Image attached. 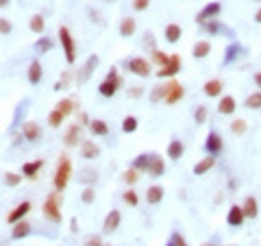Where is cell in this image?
I'll return each mask as SVG.
<instances>
[{
  "mask_svg": "<svg viewBox=\"0 0 261 246\" xmlns=\"http://www.w3.org/2000/svg\"><path fill=\"white\" fill-rule=\"evenodd\" d=\"M83 246H105V244H103V238H100V236H90Z\"/></svg>",
  "mask_w": 261,
  "mask_h": 246,
  "instance_id": "cell-56",
  "label": "cell"
},
{
  "mask_svg": "<svg viewBox=\"0 0 261 246\" xmlns=\"http://www.w3.org/2000/svg\"><path fill=\"white\" fill-rule=\"evenodd\" d=\"M165 155L170 157V161H179L183 155H185V144H183L179 137H172L170 144H168V151H165Z\"/></svg>",
  "mask_w": 261,
  "mask_h": 246,
  "instance_id": "cell-19",
  "label": "cell"
},
{
  "mask_svg": "<svg viewBox=\"0 0 261 246\" xmlns=\"http://www.w3.org/2000/svg\"><path fill=\"white\" fill-rule=\"evenodd\" d=\"M183 70V63H181V57L179 55H170V61L163 65V68H159L155 72L157 79H174L176 74Z\"/></svg>",
  "mask_w": 261,
  "mask_h": 246,
  "instance_id": "cell-7",
  "label": "cell"
},
{
  "mask_svg": "<svg viewBox=\"0 0 261 246\" xmlns=\"http://www.w3.org/2000/svg\"><path fill=\"white\" fill-rule=\"evenodd\" d=\"M72 81H74L72 72H70V70H63V72H61V76H59V81L55 83V87H52V89H55V92H61V89H68V87H70V83H72Z\"/></svg>",
  "mask_w": 261,
  "mask_h": 246,
  "instance_id": "cell-38",
  "label": "cell"
},
{
  "mask_svg": "<svg viewBox=\"0 0 261 246\" xmlns=\"http://www.w3.org/2000/svg\"><path fill=\"white\" fill-rule=\"evenodd\" d=\"M22 172H4L2 175V181H4V185L7 188H17V185L22 183Z\"/></svg>",
  "mask_w": 261,
  "mask_h": 246,
  "instance_id": "cell-41",
  "label": "cell"
},
{
  "mask_svg": "<svg viewBox=\"0 0 261 246\" xmlns=\"http://www.w3.org/2000/svg\"><path fill=\"white\" fill-rule=\"evenodd\" d=\"M70 231H72V233H76V231H79V223H76V218H72V220H70Z\"/></svg>",
  "mask_w": 261,
  "mask_h": 246,
  "instance_id": "cell-57",
  "label": "cell"
},
{
  "mask_svg": "<svg viewBox=\"0 0 261 246\" xmlns=\"http://www.w3.org/2000/svg\"><path fill=\"white\" fill-rule=\"evenodd\" d=\"M163 196H165V190L161 185H150V188L146 190V203L148 205H159V203L163 201Z\"/></svg>",
  "mask_w": 261,
  "mask_h": 246,
  "instance_id": "cell-30",
  "label": "cell"
},
{
  "mask_svg": "<svg viewBox=\"0 0 261 246\" xmlns=\"http://www.w3.org/2000/svg\"><path fill=\"white\" fill-rule=\"evenodd\" d=\"M222 13V2L220 0H213V2H207L203 9L196 13V24H205L209 20H218Z\"/></svg>",
  "mask_w": 261,
  "mask_h": 246,
  "instance_id": "cell-6",
  "label": "cell"
},
{
  "mask_svg": "<svg viewBox=\"0 0 261 246\" xmlns=\"http://www.w3.org/2000/svg\"><path fill=\"white\" fill-rule=\"evenodd\" d=\"M242 209H244L246 220H255L259 216V201L257 196H246L244 203H242Z\"/></svg>",
  "mask_w": 261,
  "mask_h": 246,
  "instance_id": "cell-24",
  "label": "cell"
},
{
  "mask_svg": "<svg viewBox=\"0 0 261 246\" xmlns=\"http://www.w3.org/2000/svg\"><path fill=\"white\" fill-rule=\"evenodd\" d=\"M207 116H209V109H207V105H198L194 109V122L196 124H205L207 122Z\"/></svg>",
  "mask_w": 261,
  "mask_h": 246,
  "instance_id": "cell-45",
  "label": "cell"
},
{
  "mask_svg": "<svg viewBox=\"0 0 261 246\" xmlns=\"http://www.w3.org/2000/svg\"><path fill=\"white\" fill-rule=\"evenodd\" d=\"M98 63H100V57L98 55H92V57H87V61L83 63V68L76 72V76H74V81L79 83V85H83V83H87L90 81V76L94 74V70L98 68Z\"/></svg>",
  "mask_w": 261,
  "mask_h": 246,
  "instance_id": "cell-9",
  "label": "cell"
},
{
  "mask_svg": "<svg viewBox=\"0 0 261 246\" xmlns=\"http://www.w3.org/2000/svg\"><path fill=\"white\" fill-rule=\"evenodd\" d=\"M31 31L35 33V35H44V31H46V20H44V15L41 13H35L33 17H31Z\"/></svg>",
  "mask_w": 261,
  "mask_h": 246,
  "instance_id": "cell-37",
  "label": "cell"
},
{
  "mask_svg": "<svg viewBox=\"0 0 261 246\" xmlns=\"http://www.w3.org/2000/svg\"><path fill=\"white\" fill-rule=\"evenodd\" d=\"M185 96V87L181 85L179 81H174V79H170L168 81V92H165V100L163 103L165 105H176L179 100Z\"/></svg>",
  "mask_w": 261,
  "mask_h": 246,
  "instance_id": "cell-12",
  "label": "cell"
},
{
  "mask_svg": "<svg viewBox=\"0 0 261 246\" xmlns=\"http://www.w3.org/2000/svg\"><path fill=\"white\" fill-rule=\"evenodd\" d=\"M200 28H203L207 35H224V37H229V39L235 37V31H233V28L224 26L220 20H209V22L200 24Z\"/></svg>",
  "mask_w": 261,
  "mask_h": 246,
  "instance_id": "cell-10",
  "label": "cell"
},
{
  "mask_svg": "<svg viewBox=\"0 0 261 246\" xmlns=\"http://www.w3.org/2000/svg\"><path fill=\"white\" fill-rule=\"evenodd\" d=\"M137 127H139V120L135 118V116H127L122 120V131L124 133H135V131H137Z\"/></svg>",
  "mask_w": 261,
  "mask_h": 246,
  "instance_id": "cell-42",
  "label": "cell"
},
{
  "mask_svg": "<svg viewBox=\"0 0 261 246\" xmlns=\"http://www.w3.org/2000/svg\"><path fill=\"white\" fill-rule=\"evenodd\" d=\"M122 181L127 183V185H135V183L139 181V170H135V168H129V170H124Z\"/></svg>",
  "mask_w": 261,
  "mask_h": 246,
  "instance_id": "cell-49",
  "label": "cell"
},
{
  "mask_svg": "<svg viewBox=\"0 0 261 246\" xmlns=\"http://www.w3.org/2000/svg\"><path fill=\"white\" fill-rule=\"evenodd\" d=\"M148 175L150 177H155V179H159V177H163V172H165V164H163V157L161 155H157V153H152L150 155V166H148Z\"/></svg>",
  "mask_w": 261,
  "mask_h": 246,
  "instance_id": "cell-23",
  "label": "cell"
},
{
  "mask_svg": "<svg viewBox=\"0 0 261 246\" xmlns=\"http://www.w3.org/2000/svg\"><path fill=\"white\" fill-rule=\"evenodd\" d=\"M81 131H83V127H81L79 122L70 124L68 131H65V135H63V144H65V148H74V146H79Z\"/></svg>",
  "mask_w": 261,
  "mask_h": 246,
  "instance_id": "cell-14",
  "label": "cell"
},
{
  "mask_svg": "<svg viewBox=\"0 0 261 246\" xmlns=\"http://www.w3.org/2000/svg\"><path fill=\"white\" fill-rule=\"evenodd\" d=\"M59 41H61V50L65 55V61L72 65L76 61V41L72 37V33H70L68 26H59Z\"/></svg>",
  "mask_w": 261,
  "mask_h": 246,
  "instance_id": "cell-5",
  "label": "cell"
},
{
  "mask_svg": "<svg viewBox=\"0 0 261 246\" xmlns=\"http://www.w3.org/2000/svg\"><path fill=\"white\" fill-rule=\"evenodd\" d=\"M127 94H129V98L137 100V98H141V96H144V87H141V85H130V87L127 89Z\"/></svg>",
  "mask_w": 261,
  "mask_h": 246,
  "instance_id": "cell-51",
  "label": "cell"
},
{
  "mask_svg": "<svg viewBox=\"0 0 261 246\" xmlns=\"http://www.w3.org/2000/svg\"><path fill=\"white\" fill-rule=\"evenodd\" d=\"M26 79L31 85H39L41 79H44V68H41V61L39 59H33L28 63V70H26Z\"/></svg>",
  "mask_w": 261,
  "mask_h": 246,
  "instance_id": "cell-16",
  "label": "cell"
},
{
  "mask_svg": "<svg viewBox=\"0 0 261 246\" xmlns=\"http://www.w3.org/2000/svg\"><path fill=\"white\" fill-rule=\"evenodd\" d=\"M213 166H216V157H211V155H207V157H203V159L198 161V164L194 166V170H192V172H194L196 177H203V175H207V172L211 170Z\"/></svg>",
  "mask_w": 261,
  "mask_h": 246,
  "instance_id": "cell-31",
  "label": "cell"
},
{
  "mask_svg": "<svg viewBox=\"0 0 261 246\" xmlns=\"http://www.w3.org/2000/svg\"><path fill=\"white\" fill-rule=\"evenodd\" d=\"M246 216H244V209H242V205H231L229 214H227V225L233 227V229H240L242 225H244Z\"/></svg>",
  "mask_w": 261,
  "mask_h": 246,
  "instance_id": "cell-17",
  "label": "cell"
},
{
  "mask_svg": "<svg viewBox=\"0 0 261 246\" xmlns=\"http://www.w3.org/2000/svg\"><path fill=\"white\" fill-rule=\"evenodd\" d=\"M61 203H63V196H61V192H57V190L50 192V194L46 196L41 212H44V218L48 220V223H52V225H61V220H63Z\"/></svg>",
  "mask_w": 261,
  "mask_h": 246,
  "instance_id": "cell-1",
  "label": "cell"
},
{
  "mask_svg": "<svg viewBox=\"0 0 261 246\" xmlns=\"http://www.w3.org/2000/svg\"><path fill=\"white\" fill-rule=\"evenodd\" d=\"M141 44H144V48H150V50H155V35H152L150 31H146V35H144V41H141Z\"/></svg>",
  "mask_w": 261,
  "mask_h": 246,
  "instance_id": "cell-54",
  "label": "cell"
},
{
  "mask_svg": "<svg viewBox=\"0 0 261 246\" xmlns=\"http://www.w3.org/2000/svg\"><path fill=\"white\" fill-rule=\"evenodd\" d=\"M224 151V140L218 131H209L207 133V140H205V153L211 155V157H218Z\"/></svg>",
  "mask_w": 261,
  "mask_h": 246,
  "instance_id": "cell-8",
  "label": "cell"
},
{
  "mask_svg": "<svg viewBox=\"0 0 261 246\" xmlns=\"http://www.w3.org/2000/svg\"><path fill=\"white\" fill-rule=\"evenodd\" d=\"M55 109H59L65 118H68V116H72V113L76 111V103H74L72 98H63V100H59V103H57Z\"/></svg>",
  "mask_w": 261,
  "mask_h": 246,
  "instance_id": "cell-39",
  "label": "cell"
},
{
  "mask_svg": "<svg viewBox=\"0 0 261 246\" xmlns=\"http://www.w3.org/2000/svg\"><path fill=\"white\" fill-rule=\"evenodd\" d=\"M209 52H211V41L209 39H198L192 46V57L194 59H205V57H209Z\"/></svg>",
  "mask_w": 261,
  "mask_h": 246,
  "instance_id": "cell-29",
  "label": "cell"
},
{
  "mask_svg": "<svg viewBox=\"0 0 261 246\" xmlns=\"http://www.w3.org/2000/svg\"><path fill=\"white\" fill-rule=\"evenodd\" d=\"M22 135H24L26 142H39L41 127L37 122H33V120H26V122H22Z\"/></svg>",
  "mask_w": 261,
  "mask_h": 246,
  "instance_id": "cell-18",
  "label": "cell"
},
{
  "mask_svg": "<svg viewBox=\"0 0 261 246\" xmlns=\"http://www.w3.org/2000/svg\"><path fill=\"white\" fill-rule=\"evenodd\" d=\"M52 48H55V41H52L48 35H41V37L35 41V52H37V55H46V52H50Z\"/></svg>",
  "mask_w": 261,
  "mask_h": 246,
  "instance_id": "cell-34",
  "label": "cell"
},
{
  "mask_svg": "<svg viewBox=\"0 0 261 246\" xmlns=\"http://www.w3.org/2000/svg\"><path fill=\"white\" fill-rule=\"evenodd\" d=\"M90 133L96 135V137H107L109 135V124H107L105 120H100V118L92 120L90 122Z\"/></svg>",
  "mask_w": 261,
  "mask_h": 246,
  "instance_id": "cell-32",
  "label": "cell"
},
{
  "mask_svg": "<svg viewBox=\"0 0 261 246\" xmlns=\"http://www.w3.org/2000/svg\"><path fill=\"white\" fill-rule=\"evenodd\" d=\"M44 168V159H35V161H26L24 166H22V177H26L28 181H35L39 175V170Z\"/></svg>",
  "mask_w": 261,
  "mask_h": 246,
  "instance_id": "cell-20",
  "label": "cell"
},
{
  "mask_svg": "<svg viewBox=\"0 0 261 246\" xmlns=\"http://www.w3.org/2000/svg\"><path fill=\"white\" fill-rule=\"evenodd\" d=\"M165 246H187V242H185V238H183L179 231H174V233L170 236L168 242H165Z\"/></svg>",
  "mask_w": 261,
  "mask_h": 246,
  "instance_id": "cell-50",
  "label": "cell"
},
{
  "mask_svg": "<svg viewBox=\"0 0 261 246\" xmlns=\"http://www.w3.org/2000/svg\"><path fill=\"white\" fill-rule=\"evenodd\" d=\"M135 31H137V22H135V17L124 15L120 20V37L129 39L130 35H135Z\"/></svg>",
  "mask_w": 261,
  "mask_h": 246,
  "instance_id": "cell-27",
  "label": "cell"
},
{
  "mask_svg": "<svg viewBox=\"0 0 261 246\" xmlns=\"http://www.w3.org/2000/svg\"><path fill=\"white\" fill-rule=\"evenodd\" d=\"M122 65L130 72V74L139 76V79H148V76L152 74V63L144 57H129L122 61Z\"/></svg>",
  "mask_w": 261,
  "mask_h": 246,
  "instance_id": "cell-4",
  "label": "cell"
},
{
  "mask_svg": "<svg viewBox=\"0 0 261 246\" xmlns=\"http://www.w3.org/2000/svg\"><path fill=\"white\" fill-rule=\"evenodd\" d=\"M222 89H224V83L220 79H209L205 83L203 92L207 98H218V96H222Z\"/></svg>",
  "mask_w": 261,
  "mask_h": 246,
  "instance_id": "cell-25",
  "label": "cell"
},
{
  "mask_svg": "<svg viewBox=\"0 0 261 246\" xmlns=\"http://www.w3.org/2000/svg\"><path fill=\"white\" fill-rule=\"evenodd\" d=\"M148 7H150V0H133V11H137V13L146 11Z\"/></svg>",
  "mask_w": 261,
  "mask_h": 246,
  "instance_id": "cell-53",
  "label": "cell"
},
{
  "mask_svg": "<svg viewBox=\"0 0 261 246\" xmlns=\"http://www.w3.org/2000/svg\"><path fill=\"white\" fill-rule=\"evenodd\" d=\"M31 201H22V203H17V205L11 209L9 212V216H7V223L9 225H15V223H20V220H24L26 216H28V212H31Z\"/></svg>",
  "mask_w": 261,
  "mask_h": 246,
  "instance_id": "cell-13",
  "label": "cell"
},
{
  "mask_svg": "<svg viewBox=\"0 0 261 246\" xmlns=\"http://www.w3.org/2000/svg\"><path fill=\"white\" fill-rule=\"evenodd\" d=\"M165 92H168V81L161 83V85H155V87H152L148 98H150L152 105H159V103H163V100H165Z\"/></svg>",
  "mask_w": 261,
  "mask_h": 246,
  "instance_id": "cell-33",
  "label": "cell"
},
{
  "mask_svg": "<svg viewBox=\"0 0 261 246\" xmlns=\"http://www.w3.org/2000/svg\"><path fill=\"white\" fill-rule=\"evenodd\" d=\"M235 109H237L235 96H231V94L220 96V100H218V113H220V116H233Z\"/></svg>",
  "mask_w": 261,
  "mask_h": 246,
  "instance_id": "cell-15",
  "label": "cell"
},
{
  "mask_svg": "<svg viewBox=\"0 0 261 246\" xmlns=\"http://www.w3.org/2000/svg\"><path fill=\"white\" fill-rule=\"evenodd\" d=\"M98 181V172L94 170V168H83V170L79 172V183L83 185H94Z\"/></svg>",
  "mask_w": 261,
  "mask_h": 246,
  "instance_id": "cell-35",
  "label": "cell"
},
{
  "mask_svg": "<svg viewBox=\"0 0 261 246\" xmlns=\"http://www.w3.org/2000/svg\"><path fill=\"white\" fill-rule=\"evenodd\" d=\"M63 120H65V116L59 109H52L50 113H48V124L52 129H61V124H63Z\"/></svg>",
  "mask_w": 261,
  "mask_h": 246,
  "instance_id": "cell-43",
  "label": "cell"
},
{
  "mask_svg": "<svg viewBox=\"0 0 261 246\" xmlns=\"http://www.w3.org/2000/svg\"><path fill=\"white\" fill-rule=\"evenodd\" d=\"M246 55V48L244 44H240V41H231V44L227 46V50H224V65H231V63H235V61H240L242 57Z\"/></svg>",
  "mask_w": 261,
  "mask_h": 246,
  "instance_id": "cell-11",
  "label": "cell"
},
{
  "mask_svg": "<svg viewBox=\"0 0 261 246\" xmlns=\"http://www.w3.org/2000/svg\"><path fill=\"white\" fill-rule=\"evenodd\" d=\"M94 201H96V190H94V185H85V190L81 192V203L92 205Z\"/></svg>",
  "mask_w": 261,
  "mask_h": 246,
  "instance_id": "cell-46",
  "label": "cell"
},
{
  "mask_svg": "<svg viewBox=\"0 0 261 246\" xmlns=\"http://www.w3.org/2000/svg\"><path fill=\"white\" fill-rule=\"evenodd\" d=\"M13 24L9 22V17H0V35H11Z\"/></svg>",
  "mask_w": 261,
  "mask_h": 246,
  "instance_id": "cell-52",
  "label": "cell"
},
{
  "mask_svg": "<svg viewBox=\"0 0 261 246\" xmlns=\"http://www.w3.org/2000/svg\"><path fill=\"white\" fill-rule=\"evenodd\" d=\"M122 85H124V79L118 74L116 65H111L109 72H107V76H105V81L98 85V94L105 96V98H114V96L118 94V89H120Z\"/></svg>",
  "mask_w": 261,
  "mask_h": 246,
  "instance_id": "cell-3",
  "label": "cell"
},
{
  "mask_svg": "<svg viewBox=\"0 0 261 246\" xmlns=\"http://www.w3.org/2000/svg\"><path fill=\"white\" fill-rule=\"evenodd\" d=\"M122 201L127 203V205H130V207H137L139 205V196H137V192H135L133 188H129L127 192L122 194Z\"/></svg>",
  "mask_w": 261,
  "mask_h": 246,
  "instance_id": "cell-47",
  "label": "cell"
},
{
  "mask_svg": "<svg viewBox=\"0 0 261 246\" xmlns=\"http://www.w3.org/2000/svg\"><path fill=\"white\" fill-rule=\"evenodd\" d=\"M255 22H257V24H261V7L257 9V13H255Z\"/></svg>",
  "mask_w": 261,
  "mask_h": 246,
  "instance_id": "cell-59",
  "label": "cell"
},
{
  "mask_svg": "<svg viewBox=\"0 0 261 246\" xmlns=\"http://www.w3.org/2000/svg\"><path fill=\"white\" fill-rule=\"evenodd\" d=\"M76 122H79L81 127H90L92 120H90V116H87V111H79L76 113Z\"/></svg>",
  "mask_w": 261,
  "mask_h": 246,
  "instance_id": "cell-55",
  "label": "cell"
},
{
  "mask_svg": "<svg viewBox=\"0 0 261 246\" xmlns=\"http://www.w3.org/2000/svg\"><path fill=\"white\" fill-rule=\"evenodd\" d=\"M120 223H122V214L118 212V209H111L103 223V233H114L118 227H120Z\"/></svg>",
  "mask_w": 261,
  "mask_h": 246,
  "instance_id": "cell-22",
  "label": "cell"
},
{
  "mask_svg": "<svg viewBox=\"0 0 261 246\" xmlns=\"http://www.w3.org/2000/svg\"><path fill=\"white\" fill-rule=\"evenodd\" d=\"M105 2H114V0H105Z\"/></svg>",
  "mask_w": 261,
  "mask_h": 246,
  "instance_id": "cell-62",
  "label": "cell"
},
{
  "mask_svg": "<svg viewBox=\"0 0 261 246\" xmlns=\"http://www.w3.org/2000/svg\"><path fill=\"white\" fill-rule=\"evenodd\" d=\"M253 79H255V85H257V87L261 89V72H255V76H253Z\"/></svg>",
  "mask_w": 261,
  "mask_h": 246,
  "instance_id": "cell-58",
  "label": "cell"
},
{
  "mask_svg": "<svg viewBox=\"0 0 261 246\" xmlns=\"http://www.w3.org/2000/svg\"><path fill=\"white\" fill-rule=\"evenodd\" d=\"M150 155H152V153H150ZM150 155H148V153L137 155V157L133 159V164H130V168H135V170H139V172H146L148 166H150Z\"/></svg>",
  "mask_w": 261,
  "mask_h": 246,
  "instance_id": "cell-36",
  "label": "cell"
},
{
  "mask_svg": "<svg viewBox=\"0 0 261 246\" xmlns=\"http://www.w3.org/2000/svg\"><path fill=\"white\" fill-rule=\"evenodd\" d=\"M70 177H72V161H70L68 155H59V161H57V170H55V177H52V185H55L57 192H63L65 185H68Z\"/></svg>",
  "mask_w": 261,
  "mask_h": 246,
  "instance_id": "cell-2",
  "label": "cell"
},
{
  "mask_svg": "<svg viewBox=\"0 0 261 246\" xmlns=\"http://www.w3.org/2000/svg\"><path fill=\"white\" fill-rule=\"evenodd\" d=\"M181 35H183V28L179 26V24H165V28H163V37L168 44H179L181 41Z\"/></svg>",
  "mask_w": 261,
  "mask_h": 246,
  "instance_id": "cell-26",
  "label": "cell"
},
{
  "mask_svg": "<svg viewBox=\"0 0 261 246\" xmlns=\"http://www.w3.org/2000/svg\"><path fill=\"white\" fill-rule=\"evenodd\" d=\"M11 4V0H0V9H4V7H9Z\"/></svg>",
  "mask_w": 261,
  "mask_h": 246,
  "instance_id": "cell-60",
  "label": "cell"
},
{
  "mask_svg": "<svg viewBox=\"0 0 261 246\" xmlns=\"http://www.w3.org/2000/svg\"><path fill=\"white\" fill-rule=\"evenodd\" d=\"M31 225L26 223V220H20V223H15L13 225V229H11V240L13 242H17V240H24V238H28L31 236Z\"/></svg>",
  "mask_w": 261,
  "mask_h": 246,
  "instance_id": "cell-28",
  "label": "cell"
},
{
  "mask_svg": "<svg viewBox=\"0 0 261 246\" xmlns=\"http://www.w3.org/2000/svg\"><path fill=\"white\" fill-rule=\"evenodd\" d=\"M170 61V55H165L163 50H159V48H155V50H150V63L152 65H159V68H163L165 63Z\"/></svg>",
  "mask_w": 261,
  "mask_h": 246,
  "instance_id": "cell-40",
  "label": "cell"
},
{
  "mask_svg": "<svg viewBox=\"0 0 261 246\" xmlns=\"http://www.w3.org/2000/svg\"><path fill=\"white\" fill-rule=\"evenodd\" d=\"M244 107H248V109H261V89L248 96V98L244 100Z\"/></svg>",
  "mask_w": 261,
  "mask_h": 246,
  "instance_id": "cell-44",
  "label": "cell"
},
{
  "mask_svg": "<svg viewBox=\"0 0 261 246\" xmlns=\"http://www.w3.org/2000/svg\"><path fill=\"white\" fill-rule=\"evenodd\" d=\"M203 246H218V244H203Z\"/></svg>",
  "mask_w": 261,
  "mask_h": 246,
  "instance_id": "cell-61",
  "label": "cell"
},
{
  "mask_svg": "<svg viewBox=\"0 0 261 246\" xmlns=\"http://www.w3.org/2000/svg\"><path fill=\"white\" fill-rule=\"evenodd\" d=\"M81 157H83V159H87V161L98 159V157H100V148H98V144H96V142H92V140H83V142H81Z\"/></svg>",
  "mask_w": 261,
  "mask_h": 246,
  "instance_id": "cell-21",
  "label": "cell"
},
{
  "mask_svg": "<svg viewBox=\"0 0 261 246\" xmlns=\"http://www.w3.org/2000/svg\"><path fill=\"white\" fill-rule=\"evenodd\" d=\"M231 131H233L235 135H244L246 131H248V124H246V120H244V118H235L233 122H231Z\"/></svg>",
  "mask_w": 261,
  "mask_h": 246,
  "instance_id": "cell-48",
  "label": "cell"
}]
</instances>
